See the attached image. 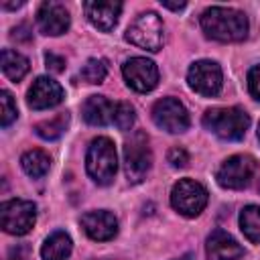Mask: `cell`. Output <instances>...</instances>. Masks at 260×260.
Masks as SVG:
<instances>
[{
	"label": "cell",
	"instance_id": "ba28073f",
	"mask_svg": "<svg viewBox=\"0 0 260 260\" xmlns=\"http://www.w3.org/2000/svg\"><path fill=\"white\" fill-rule=\"evenodd\" d=\"M256 171V162L248 154L230 156L215 173V179L225 189H244Z\"/></svg>",
	"mask_w": 260,
	"mask_h": 260
},
{
	"label": "cell",
	"instance_id": "4fadbf2b",
	"mask_svg": "<svg viewBox=\"0 0 260 260\" xmlns=\"http://www.w3.org/2000/svg\"><path fill=\"white\" fill-rule=\"evenodd\" d=\"M37 22L43 35H63L69 28V10L61 2H43L37 12Z\"/></svg>",
	"mask_w": 260,
	"mask_h": 260
},
{
	"label": "cell",
	"instance_id": "8fae6325",
	"mask_svg": "<svg viewBox=\"0 0 260 260\" xmlns=\"http://www.w3.org/2000/svg\"><path fill=\"white\" fill-rule=\"evenodd\" d=\"M122 73L126 83L140 93H146L156 87L158 83V69L146 57H132L122 65Z\"/></svg>",
	"mask_w": 260,
	"mask_h": 260
},
{
	"label": "cell",
	"instance_id": "1f68e13d",
	"mask_svg": "<svg viewBox=\"0 0 260 260\" xmlns=\"http://www.w3.org/2000/svg\"><path fill=\"white\" fill-rule=\"evenodd\" d=\"M258 140H260V126H258Z\"/></svg>",
	"mask_w": 260,
	"mask_h": 260
},
{
	"label": "cell",
	"instance_id": "5b68a950",
	"mask_svg": "<svg viewBox=\"0 0 260 260\" xmlns=\"http://www.w3.org/2000/svg\"><path fill=\"white\" fill-rule=\"evenodd\" d=\"M0 219L6 234L24 236L32 230L37 219V205L26 199H10L0 207Z\"/></svg>",
	"mask_w": 260,
	"mask_h": 260
},
{
	"label": "cell",
	"instance_id": "f546056e",
	"mask_svg": "<svg viewBox=\"0 0 260 260\" xmlns=\"http://www.w3.org/2000/svg\"><path fill=\"white\" fill-rule=\"evenodd\" d=\"M160 6L162 8H169V10H183L187 4L185 2H167V0H160Z\"/></svg>",
	"mask_w": 260,
	"mask_h": 260
},
{
	"label": "cell",
	"instance_id": "d6a6232c",
	"mask_svg": "<svg viewBox=\"0 0 260 260\" xmlns=\"http://www.w3.org/2000/svg\"><path fill=\"white\" fill-rule=\"evenodd\" d=\"M258 189H260V185H258Z\"/></svg>",
	"mask_w": 260,
	"mask_h": 260
},
{
	"label": "cell",
	"instance_id": "52a82bcc",
	"mask_svg": "<svg viewBox=\"0 0 260 260\" xmlns=\"http://www.w3.org/2000/svg\"><path fill=\"white\" fill-rule=\"evenodd\" d=\"M126 41L140 49L158 51L162 45V20L154 12H142L126 30Z\"/></svg>",
	"mask_w": 260,
	"mask_h": 260
},
{
	"label": "cell",
	"instance_id": "277c9868",
	"mask_svg": "<svg viewBox=\"0 0 260 260\" xmlns=\"http://www.w3.org/2000/svg\"><path fill=\"white\" fill-rule=\"evenodd\" d=\"M152 165V152L148 146V136L142 130L130 134L124 144V171L130 183H140Z\"/></svg>",
	"mask_w": 260,
	"mask_h": 260
},
{
	"label": "cell",
	"instance_id": "7c38bea8",
	"mask_svg": "<svg viewBox=\"0 0 260 260\" xmlns=\"http://www.w3.org/2000/svg\"><path fill=\"white\" fill-rule=\"evenodd\" d=\"M61 102H63V87L51 77H37L26 95V104L32 110H47Z\"/></svg>",
	"mask_w": 260,
	"mask_h": 260
},
{
	"label": "cell",
	"instance_id": "f1b7e54d",
	"mask_svg": "<svg viewBox=\"0 0 260 260\" xmlns=\"http://www.w3.org/2000/svg\"><path fill=\"white\" fill-rule=\"evenodd\" d=\"M6 260H26V248L22 246H16V248H10Z\"/></svg>",
	"mask_w": 260,
	"mask_h": 260
},
{
	"label": "cell",
	"instance_id": "e0dca14e",
	"mask_svg": "<svg viewBox=\"0 0 260 260\" xmlns=\"http://www.w3.org/2000/svg\"><path fill=\"white\" fill-rule=\"evenodd\" d=\"M114 112H116V106L104 95H89L81 108L83 120L91 126H106L114 122Z\"/></svg>",
	"mask_w": 260,
	"mask_h": 260
},
{
	"label": "cell",
	"instance_id": "ffe728a7",
	"mask_svg": "<svg viewBox=\"0 0 260 260\" xmlns=\"http://www.w3.org/2000/svg\"><path fill=\"white\" fill-rule=\"evenodd\" d=\"M2 71L8 79L20 81L28 71V61L12 49H2Z\"/></svg>",
	"mask_w": 260,
	"mask_h": 260
},
{
	"label": "cell",
	"instance_id": "8992f818",
	"mask_svg": "<svg viewBox=\"0 0 260 260\" xmlns=\"http://www.w3.org/2000/svg\"><path fill=\"white\" fill-rule=\"evenodd\" d=\"M171 205L187 217L199 215L207 205V191L193 179H181L171 191Z\"/></svg>",
	"mask_w": 260,
	"mask_h": 260
},
{
	"label": "cell",
	"instance_id": "cb8c5ba5",
	"mask_svg": "<svg viewBox=\"0 0 260 260\" xmlns=\"http://www.w3.org/2000/svg\"><path fill=\"white\" fill-rule=\"evenodd\" d=\"M136 116H134V108L128 102H120L116 104V112H114V124L118 126V130H130L134 124Z\"/></svg>",
	"mask_w": 260,
	"mask_h": 260
},
{
	"label": "cell",
	"instance_id": "30bf717a",
	"mask_svg": "<svg viewBox=\"0 0 260 260\" xmlns=\"http://www.w3.org/2000/svg\"><path fill=\"white\" fill-rule=\"evenodd\" d=\"M187 81L191 85L193 91H197L199 95H205V98H211V95H217L219 89H221V69L215 61H197L189 67V73H187Z\"/></svg>",
	"mask_w": 260,
	"mask_h": 260
},
{
	"label": "cell",
	"instance_id": "6da1fadb",
	"mask_svg": "<svg viewBox=\"0 0 260 260\" xmlns=\"http://www.w3.org/2000/svg\"><path fill=\"white\" fill-rule=\"evenodd\" d=\"M203 32L219 43H238L248 35V18L244 12L225 6H211L201 14Z\"/></svg>",
	"mask_w": 260,
	"mask_h": 260
},
{
	"label": "cell",
	"instance_id": "7a4b0ae2",
	"mask_svg": "<svg viewBox=\"0 0 260 260\" xmlns=\"http://www.w3.org/2000/svg\"><path fill=\"white\" fill-rule=\"evenodd\" d=\"M203 126L221 140H242L250 126V116L238 106L211 108L203 116Z\"/></svg>",
	"mask_w": 260,
	"mask_h": 260
},
{
	"label": "cell",
	"instance_id": "603a6c76",
	"mask_svg": "<svg viewBox=\"0 0 260 260\" xmlns=\"http://www.w3.org/2000/svg\"><path fill=\"white\" fill-rule=\"evenodd\" d=\"M106 75H108V63L104 59H89L79 71V77L85 83H102Z\"/></svg>",
	"mask_w": 260,
	"mask_h": 260
},
{
	"label": "cell",
	"instance_id": "44dd1931",
	"mask_svg": "<svg viewBox=\"0 0 260 260\" xmlns=\"http://www.w3.org/2000/svg\"><path fill=\"white\" fill-rule=\"evenodd\" d=\"M240 228L250 242L260 244V205H248L242 209Z\"/></svg>",
	"mask_w": 260,
	"mask_h": 260
},
{
	"label": "cell",
	"instance_id": "484cf974",
	"mask_svg": "<svg viewBox=\"0 0 260 260\" xmlns=\"http://www.w3.org/2000/svg\"><path fill=\"white\" fill-rule=\"evenodd\" d=\"M248 89L256 100H260V65H254L250 69V73H248Z\"/></svg>",
	"mask_w": 260,
	"mask_h": 260
},
{
	"label": "cell",
	"instance_id": "83f0119b",
	"mask_svg": "<svg viewBox=\"0 0 260 260\" xmlns=\"http://www.w3.org/2000/svg\"><path fill=\"white\" fill-rule=\"evenodd\" d=\"M45 63H47V69L53 71V73H61L63 67H65V59L55 55V53H47L45 55Z\"/></svg>",
	"mask_w": 260,
	"mask_h": 260
},
{
	"label": "cell",
	"instance_id": "ac0fdd59",
	"mask_svg": "<svg viewBox=\"0 0 260 260\" xmlns=\"http://www.w3.org/2000/svg\"><path fill=\"white\" fill-rule=\"evenodd\" d=\"M71 248H73L71 238L65 232H55L45 240L41 248V256L43 260H67L71 254Z\"/></svg>",
	"mask_w": 260,
	"mask_h": 260
},
{
	"label": "cell",
	"instance_id": "3957f363",
	"mask_svg": "<svg viewBox=\"0 0 260 260\" xmlns=\"http://www.w3.org/2000/svg\"><path fill=\"white\" fill-rule=\"evenodd\" d=\"M85 169L98 185H110L114 181L118 160H116L114 142L110 138L98 136L91 140L87 154H85Z\"/></svg>",
	"mask_w": 260,
	"mask_h": 260
},
{
	"label": "cell",
	"instance_id": "7402d4cb",
	"mask_svg": "<svg viewBox=\"0 0 260 260\" xmlns=\"http://www.w3.org/2000/svg\"><path fill=\"white\" fill-rule=\"evenodd\" d=\"M67 122H69V114L61 112V114L53 116L51 120L39 122V124L35 126V130H37V134H39L41 138H45V140H55V138H59V136L63 134V130L67 128Z\"/></svg>",
	"mask_w": 260,
	"mask_h": 260
},
{
	"label": "cell",
	"instance_id": "5bb4252c",
	"mask_svg": "<svg viewBox=\"0 0 260 260\" xmlns=\"http://www.w3.org/2000/svg\"><path fill=\"white\" fill-rule=\"evenodd\" d=\"M81 228L85 230V234L95 240V242H106L112 240L118 232V219L114 213L110 211H89L85 215H81Z\"/></svg>",
	"mask_w": 260,
	"mask_h": 260
},
{
	"label": "cell",
	"instance_id": "9c48e42d",
	"mask_svg": "<svg viewBox=\"0 0 260 260\" xmlns=\"http://www.w3.org/2000/svg\"><path fill=\"white\" fill-rule=\"evenodd\" d=\"M152 120L160 130L171 134L185 132L189 128V114L185 106L175 98H162L152 106Z\"/></svg>",
	"mask_w": 260,
	"mask_h": 260
},
{
	"label": "cell",
	"instance_id": "2e32d148",
	"mask_svg": "<svg viewBox=\"0 0 260 260\" xmlns=\"http://www.w3.org/2000/svg\"><path fill=\"white\" fill-rule=\"evenodd\" d=\"M205 250L209 260H238L244 254V248L223 230L211 232V236L207 238Z\"/></svg>",
	"mask_w": 260,
	"mask_h": 260
},
{
	"label": "cell",
	"instance_id": "d4e9b609",
	"mask_svg": "<svg viewBox=\"0 0 260 260\" xmlns=\"http://www.w3.org/2000/svg\"><path fill=\"white\" fill-rule=\"evenodd\" d=\"M0 106H2V126L6 128V126H10V124L16 120V116H18L16 104H14V100H12V95H10L8 91H2V93H0Z\"/></svg>",
	"mask_w": 260,
	"mask_h": 260
},
{
	"label": "cell",
	"instance_id": "4316f807",
	"mask_svg": "<svg viewBox=\"0 0 260 260\" xmlns=\"http://www.w3.org/2000/svg\"><path fill=\"white\" fill-rule=\"evenodd\" d=\"M169 162H171L173 167H187V162H189V154H187V150L181 148V146L171 148V150H169Z\"/></svg>",
	"mask_w": 260,
	"mask_h": 260
},
{
	"label": "cell",
	"instance_id": "4dcf8cb0",
	"mask_svg": "<svg viewBox=\"0 0 260 260\" xmlns=\"http://www.w3.org/2000/svg\"><path fill=\"white\" fill-rule=\"evenodd\" d=\"M177 260H193V256H183V258H177Z\"/></svg>",
	"mask_w": 260,
	"mask_h": 260
},
{
	"label": "cell",
	"instance_id": "9a60e30c",
	"mask_svg": "<svg viewBox=\"0 0 260 260\" xmlns=\"http://www.w3.org/2000/svg\"><path fill=\"white\" fill-rule=\"evenodd\" d=\"M83 10H85V16L89 18V22L93 26H98L100 30L108 32L116 26L118 22V16L122 12V2H104V0H93V2H85L83 4Z\"/></svg>",
	"mask_w": 260,
	"mask_h": 260
},
{
	"label": "cell",
	"instance_id": "d6986e66",
	"mask_svg": "<svg viewBox=\"0 0 260 260\" xmlns=\"http://www.w3.org/2000/svg\"><path fill=\"white\" fill-rule=\"evenodd\" d=\"M20 165L24 169V173L32 179H41L49 173V167H51V158L47 152L43 150H26L22 156H20Z\"/></svg>",
	"mask_w": 260,
	"mask_h": 260
}]
</instances>
